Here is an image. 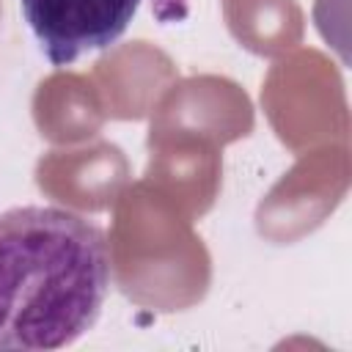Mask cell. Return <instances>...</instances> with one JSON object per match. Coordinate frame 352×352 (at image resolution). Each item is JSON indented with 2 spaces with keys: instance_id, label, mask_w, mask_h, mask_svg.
<instances>
[{
  "instance_id": "1",
  "label": "cell",
  "mask_w": 352,
  "mask_h": 352,
  "mask_svg": "<svg viewBox=\"0 0 352 352\" xmlns=\"http://www.w3.org/2000/svg\"><path fill=\"white\" fill-rule=\"evenodd\" d=\"M113 280L104 231L60 206L0 212V352H44L85 336Z\"/></svg>"
},
{
  "instance_id": "2",
  "label": "cell",
  "mask_w": 352,
  "mask_h": 352,
  "mask_svg": "<svg viewBox=\"0 0 352 352\" xmlns=\"http://www.w3.org/2000/svg\"><path fill=\"white\" fill-rule=\"evenodd\" d=\"M28 28L52 66L107 50L129 28L140 0H19Z\"/></svg>"
}]
</instances>
